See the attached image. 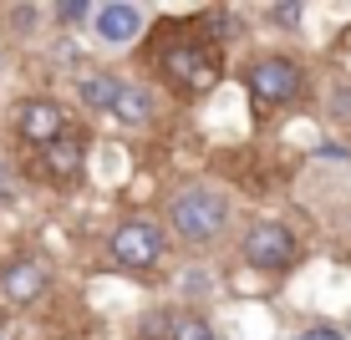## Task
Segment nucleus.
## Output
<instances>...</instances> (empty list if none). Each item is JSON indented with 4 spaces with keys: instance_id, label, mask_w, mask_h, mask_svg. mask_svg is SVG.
<instances>
[{
    "instance_id": "1",
    "label": "nucleus",
    "mask_w": 351,
    "mask_h": 340,
    "mask_svg": "<svg viewBox=\"0 0 351 340\" xmlns=\"http://www.w3.org/2000/svg\"><path fill=\"white\" fill-rule=\"evenodd\" d=\"M229 16L224 10H209V16H193L189 31L178 36H163L158 41V81L173 96H189V102H199V96H209L214 87L224 81V41H229Z\"/></svg>"
},
{
    "instance_id": "2",
    "label": "nucleus",
    "mask_w": 351,
    "mask_h": 340,
    "mask_svg": "<svg viewBox=\"0 0 351 340\" xmlns=\"http://www.w3.org/2000/svg\"><path fill=\"white\" fill-rule=\"evenodd\" d=\"M158 218H163L168 239H173L178 249L209 254V249H219L224 239L234 234V198H229L219 183L193 178V183H178L173 193H168Z\"/></svg>"
},
{
    "instance_id": "3",
    "label": "nucleus",
    "mask_w": 351,
    "mask_h": 340,
    "mask_svg": "<svg viewBox=\"0 0 351 340\" xmlns=\"http://www.w3.org/2000/svg\"><path fill=\"white\" fill-rule=\"evenodd\" d=\"M250 102L260 112H290V107L306 96V66L295 62L290 51H255L239 71Z\"/></svg>"
},
{
    "instance_id": "4",
    "label": "nucleus",
    "mask_w": 351,
    "mask_h": 340,
    "mask_svg": "<svg viewBox=\"0 0 351 340\" xmlns=\"http://www.w3.org/2000/svg\"><path fill=\"white\" fill-rule=\"evenodd\" d=\"M168 244H173V239H168L163 218L132 213V218H123V224L107 234V264H112V270H123V274L148 279V274H158V270H163Z\"/></svg>"
},
{
    "instance_id": "5",
    "label": "nucleus",
    "mask_w": 351,
    "mask_h": 340,
    "mask_svg": "<svg viewBox=\"0 0 351 340\" xmlns=\"http://www.w3.org/2000/svg\"><path fill=\"white\" fill-rule=\"evenodd\" d=\"M239 264L255 274H290L300 264V239L295 228L285 224V218L275 213H260L245 224V234H239Z\"/></svg>"
},
{
    "instance_id": "6",
    "label": "nucleus",
    "mask_w": 351,
    "mask_h": 340,
    "mask_svg": "<svg viewBox=\"0 0 351 340\" xmlns=\"http://www.w3.org/2000/svg\"><path fill=\"white\" fill-rule=\"evenodd\" d=\"M31 157H36V173H41L51 188H82L87 183V157H92V132L71 122L62 138H51Z\"/></svg>"
},
{
    "instance_id": "7",
    "label": "nucleus",
    "mask_w": 351,
    "mask_h": 340,
    "mask_svg": "<svg viewBox=\"0 0 351 340\" xmlns=\"http://www.w3.org/2000/svg\"><path fill=\"white\" fill-rule=\"evenodd\" d=\"M10 127H16V142L21 148H46L51 138H62V132L71 127V112H66V102L62 96H51V92H36V96H21V107H16V117H10Z\"/></svg>"
},
{
    "instance_id": "8",
    "label": "nucleus",
    "mask_w": 351,
    "mask_h": 340,
    "mask_svg": "<svg viewBox=\"0 0 351 340\" xmlns=\"http://www.w3.org/2000/svg\"><path fill=\"white\" fill-rule=\"evenodd\" d=\"M87 31L107 51H128V46H138L143 36H148V10H143L138 0H97Z\"/></svg>"
},
{
    "instance_id": "9",
    "label": "nucleus",
    "mask_w": 351,
    "mask_h": 340,
    "mask_svg": "<svg viewBox=\"0 0 351 340\" xmlns=\"http://www.w3.org/2000/svg\"><path fill=\"white\" fill-rule=\"evenodd\" d=\"M46 289H51V264L41 254H10L0 264V295H5V305H16V310L41 305Z\"/></svg>"
},
{
    "instance_id": "10",
    "label": "nucleus",
    "mask_w": 351,
    "mask_h": 340,
    "mask_svg": "<svg viewBox=\"0 0 351 340\" xmlns=\"http://www.w3.org/2000/svg\"><path fill=\"white\" fill-rule=\"evenodd\" d=\"M112 122H123V127H148L153 117H158V102H153V87L148 81H132L123 77L117 81V96H112Z\"/></svg>"
},
{
    "instance_id": "11",
    "label": "nucleus",
    "mask_w": 351,
    "mask_h": 340,
    "mask_svg": "<svg viewBox=\"0 0 351 340\" xmlns=\"http://www.w3.org/2000/svg\"><path fill=\"white\" fill-rule=\"evenodd\" d=\"M117 71H77V102L87 107V112H112V96H117Z\"/></svg>"
},
{
    "instance_id": "12",
    "label": "nucleus",
    "mask_w": 351,
    "mask_h": 340,
    "mask_svg": "<svg viewBox=\"0 0 351 340\" xmlns=\"http://www.w3.org/2000/svg\"><path fill=\"white\" fill-rule=\"evenodd\" d=\"M168 340H224L219 325L209 320V310H193V305H173V330Z\"/></svg>"
},
{
    "instance_id": "13",
    "label": "nucleus",
    "mask_w": 351,
    "mask_h": 340,
    "mask_svg": "<svg viewBox=\"0 0 351 340\" xmlns=\"http://www.w3.org/2000/svg\"><path fill=\"white\" fill-rule=\"evenodd\" d=\"M92 10H97V0H56V5H51V21H56L62 31H82V26L92 21Z\"/></svg>"
},
{
    "instance_id": "14",
    "label": "nucleus",
    "mask_w": 351,
    "mask_h": 340,
    "mask_svg": "<svg viewBox=\"0 0 351 340\" xmlns=\"http://www.w3.org/2000/svg\"><path fill=\"white\" fill-rule=\"evenodd\" d=\"M173 330V305H153L138 315V340H168Z\"/></svg>"
},
{
    "instance_id": "15",
    "label": "nucleus",
    "mask_w": 351,
    "mask_h": 340,
    "mask_svg": "<svg viewBox=\"0 0 351 340\" xmlns=\"http://www.w3.org/2000/svg\"><path fill=\"white\" fill-rule=\"evenodd\" d=\"M270 21L280 31H300V21H306V0H270Z\"/></svg>"
},
{
    "instance_id": "16",
    "label": "nucleus",
    "mask_w": 351,
    "mask_h": 340,
    "mask_svg": "<svg viewBox=\"0 0 351 340\" xmlns=\"http://www.w3.org/2000/svg\"><path fill=\"white\" fill-rule=\"evenodd\" d=\"M295 340H351V335H346L336 320H306V325L295 330Z\"/></svg>"
},
{
    "instance_id": "17",
    "label": "nucleus",
    "mask_w": 351,
    "mask_h": 340,
    "mask_svg": "<svg viewBox=\"0 0 351 340\" xmlns=\"http://www.w3.org/2000/svg\"><path fill=\"white\" fill-rule=\"evenodd\" d=\"M16 193H21V173L10 168V157L0 153V209H5V203H16Z\"/></svg>"
},
{
    "instance_id": "18",
    "label": "nucleus",
    "mask_w": 351,
    "mask_h": 340,
    "mask_svg": "<svg viewBox=\"0 0 351 340\" xmlns=\"http://www.w3.org/2000/svg\"><path fill=\"white\" fill-rule=\"evenodd\" d=\"M36 21H41V10H36V5H16V10H10V31H16V36H31Z\"/></svg>"
}]
</instances>
